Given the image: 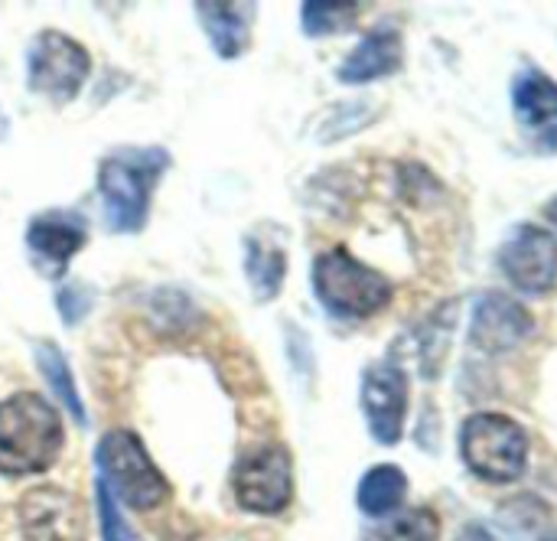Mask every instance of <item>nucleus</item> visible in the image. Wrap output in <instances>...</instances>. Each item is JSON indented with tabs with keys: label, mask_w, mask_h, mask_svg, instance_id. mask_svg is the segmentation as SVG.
Returning a JSON list of instances; mask_svg holds the SVG:
<instances>
[{
	"label": "nucleus",
	"mask_w": 557,
	"mask_h": 541,
	"mask_svg": "<svg viewBox=\"0 0 557 541\" xmlns=\"http://www.w3.org/2000/svg\"><path fill=\"white\" fill-rule=\"evenodd\" d=\"M245 274H248L251 294L261 304L274 300L287 278V251L268 235H251L245 242Z\"/></svg>",
	"instance_id": "15"
},
{
	"label": "nucleus",
	"mask_w": 557,
	"mask_h": 541,
	"mask_svg": "<svg viewBox=\"0 0 557 541\" xmlns=\"http://www.w3.org/2000/svg\"><path fill=\"white\" fill-rule=\"evenodd\" d=\"M235 503L251 516H281L294 500V460L281 444L245 454L232 470Z\"/></svg>",
	"instance_id": "7"
},
{
	"label": "nucleus",
	"mask_w": 557,
	"mask_h": 541,
	"mask_svg": "<svg viewBox=\"0 0 557 541\" xmlns=\"http://www.w3.org/2000/svg\"><path fill=\"white\" fill-rule=\"evenodd\" d=\"M170 167L163 147H121L98 167V193L111 232L134 235L150 216V193Z\"/></svg>",
	"instance_id": "2"
},
{
	"label": "nucleus",
	"mask_w": 557,
	"mask_h": 541,
	"mask_svg": "<svg viewBox=\"0 0 557 541\" xmlns=\"http://www.w3.org/2000/svg\"><path fill=\"white\" fill-rule=\"evenodd\" d=\"M499 268L512 287L525 294H548L557 284V238L542 229L522 222L499 251Z\"/></svg>",
	"instance_id": "8"
},
{
	"label": "nucleus",
	"mask_w": 557,
	"mask_h": 541,
	"mask_svg": "<svg viewBox=\"0 0 557 541\" xmlns=\"http://www.w3.org/2000/svg\"><path fill=\"white\" fill-rule=\"evenodd\" d=\"M85 245V219L75 212H42L26 229V248L49 271L62 274L75 251Z\"/></svg>",
	"instance_id": "12"
},
{
	"label": "nucleus",
	"mask_w": 557,
	"mask_h": 541,
	"mask_svg": "<svg viewBox=\"0 0 557 541\" xmlns=\"http://www.w3.org/2000/svg\"><path fill=\"white\" fill-rule=\"evenodd\" d=\"M512 111L535 150L557 153V82L542 69H522L512 78Z\"/></svg>",
	"instance_id": "11"
},
{
	"label": "nucleus",
	"mask_w": 557,
	"mask_h": 541,
	"mask_svg": "<svg viewBox=\"0 0 557 541\" xmlns=\"http://www.w3.org/2000/svg\"><path fill=\"white\" fill-rule=\"evenodd\" d=\"M408 496V477L405 470H398L395 464H382V467H372L362 483H359V509L372 519H388L392 513L401 509Z\"/></svg>",
	"instance_id": "16"
},
{
	"label": "nucleus",
	"mask_w": 557,
	"mask_h": 541,
	"mask_svg": "<svg viewBox=\"0 0 557 541\" xmlns=\"http://www.w3.org/2000/svg\"><path fill=\"white\" fill-rule=\"evenodd\" d=\"M460 454L473 477L499 487L516 483L529 467V434L509 415L480 411L463 421Z\"/></svg>",
	"instance_id": "5"
},
{
	"label": "nucleus",
	"mask_w": 557,
	"mask_h": 541,
	"mask_svg": "<svg viewBox=\"0 0 557 541\" xmlns=\"http://www.w3.org/2000/svg\"><path fill=\"white\" fill-rule=\"evenodd\" d=\"M542 541H557V532H552V536H545V539Z\"/></svg>",
	"instance_id": "24"
},
{
	"label": "nucleus",
	"mask_w": 557,
	"mask_h": 541,
	"mask_svg": "<svg viewBox=\"0 0 557 541\" xmlns=\"http://www.w3.org/2000/svg\"><path fill=\"white\" fill-rule=\"evenodd\" d=\"M545 216H548V222H552V225H557V196L548 202V206H545Z\"/></svg>",
	"instance_id": "23"
},
{
	"label": "nucleus",
	"mask_w": 557,
	"mask_h": 541,
	"mask_svg": "<svg viewBox=\"0 0 557 541\" xmlns=\"http://www.w3.org/2000/svg\"><path fill=\"white\" fill-rule=\"evenodd\" d=\"M362 415L382 447H395L408 418V376L395 362H375L362 376Z\"/></svg>",
	"instance_id": "9"
},
{
	"label": "nucleus",
	"mask_w": 557,
	"mask_h": 541,
	"mask_svg": "<svg viewBox=\"0 0 557 541\" xmlns=\"http://www.w3.org/2000/svg\"><path fill=\"white\" fill-rule=\"evenodd\" d=\"M91 72V56L82 42L59 29H42L26 49V85L29 91L65 104L72 101Z\"/></svg>",
	"instance_id": "6"
},
{
	"label": "nucleus",
	"mask_w": 557,
	"mask_h": 541,
	"mask_svg": "<svg viewBox=\"0 0 557 541\" xmlns=\"http://www.w3.org/2000/svg\"><path fill=\"white\" fill-rule=\"evenodd\" d=\"M313 291L317 300L343 320H369L382 313L395 297L392 281L382 271L359 261L349 248H330L317 255Z\"/></svg>",
	"instance_id": "3"
},
{
	"label": "nucleus",
	"mask_w": 557,
	"mask_h": 541,
	"mask_svg": "<svg viewBox=\"0 0 557 541\" xmlns=\"http://www.w3.org/2000/svg\"><path fill=\"white\" fill-rule=\"evenodd\" d=\"M98 460V480L121 500L124 506L137 513L160 509L170 500V483L150 460L144 441L134 431H111L98 441L95 451Z\"/></svg>",
	"instance_id": "4"
},
{
	"label": "nucleus",
	"mask_w": 557,
	"mask_h": 541,
	"mask_svg": "<svg viewBox=\"0 0 557 541\" xmlns=\"http://www.w3.org/2000/svg\"><path fill=\"white\" fill-rule=\"evenodd\" d=\"M529 336H535V317L525 304L509 294L490 291L476 300L470 320V343L490 356H503L519 349Z\"/></svg>",
	"instance_id": "10"
},
{
	"label": "nucleus",
	"mask_w": 557,
	"mask_h": 541,
	"mask_svg": "<svg viewBox=\"0 0 557 541\" xmlns=\"http://www.w3.org/2000/svg\"><path fill=\"white\" fill-rule=\"evenodd\" d=\"M405 65V39L395 26H379L339 62L336 78L343 85H369L395 75Z\"/></svg>",
	"instance_id": "13"
},
{
	"label": "nucleus",
	"mask_w": 557,
	"mask_h": 541,
	"mask_svg": "<svg viewBox=\"0 0 557 541\" xmlns=\"http://www.w3.org/2000/svg\"><path fill=\"white\" fill-rule=\"evenodd\" d=\"M33 353H36V366H39L42 379L49 382L52 395L62 402V408H65L78 425H85L88 415H85V408H82V398H78V389H75V379H72V369H69L62 349L52 346V343H36Z\"/></svg>",
	"instance_id": "17"
},
{
	"label": "nucleus",
	"mask_w": 557,
	"mask_h": 541,
	"mask_svg": "<svg viewBox=\"0 0 557 541\" xmlns=\"http://www.w3.org/2000/svg\"><path fill=\"white\" fill-rule=\"evenodd\" d=\"M95 503H98V519H101V541H131V529L114 506V493L101 480L95 483Z\"/></svg>",
	"instance_id": "20"
},
{
	"label": "nucleus",
	"mask_w": 557,
	"mask_h": 541,
	"mask_svg": "<svg viewBox=\"0 0 557 541\" xmlns=\"http://www.w3.org/2000/svg\"><path fill=\"white\" fill-rule=\"evenodd\" d=\"M460 541H499L486 526H467V532H463V539Z\"/></svg>",
	"instance_id": "22"
},
{
	"label": "nucleus",
	"mask_w": 557,
	"mask_h": 541,
	"mask_svg": "<svg viewBox=\"0 0 557 541\" xmlns=\"http://www.w3.org/2000/svg\"><path fill=\"white\" fill-rule=\"evenodd\" d=\"M55 307H59L62 320L72 327V323L85 320V313L91 310V291L85 284H65L55 297Z\"/></svg>",
	"instance_id": "21"
},
{
	"label": "nucleus",
	"mask_w": 557,
	"mask_h": 541,
	"mask_svg": "<svg viewBox=\"0 0 557 541\" xmlns=\"http://www.w3.org/2000/svg\"><path fill=\"white\" fill-rule=\"evenodd\" d=\"M441 539V519L431 509H408L392 519H385L379 529L366 532V541H437Z\"/></svg>",
	"instance_id": "18"
},
{
	"label": "nucleus",
	"mask_w": 557,
	"mask_h": 541,
	"mask_svg": "<svg viewBox=\"0 0 557 541\" xmlns=\"http://www.w3.org/2000/svg\"><path fill=\"white\" fill-rule=\"evenodd\" d=\"M199 23L212 42V49L222 59H235L248 49L251 39V23H255V7L251 3H196Z\"/></svg>",
	"instance_id": "14"
},
{
	"label": "nucleus",
	"mask_w": 557,
	"mask_h": 541,
	"mask_svg": "<svg viewBox=\"0 0 557 541\" xmlns=\"http://www.w3.org/2000/svg\"><path fill=\"white\" fill-rule=\"evenodd\" d=\"M62 451V418L36 392L0 402V474L33 477L55 464Z\"/></svg>",
	"instance_id": "1"
},
{
	"label": "nucleus",
	"mask_w": 557,
	"mask_h": 541,
	"mask_svg": "<svg viewBox=\"0 0 557 541\" xmlns=\"http://www.w3.org/2000/svg\"><path fill=\"white\" fill-rule=\"evenodd\" d=\"M359 20V7L356 3H304L300 7V26L307 36H333L349 29Z\"/></svg>",
	"instance_id": "19"
}]
</instances>
